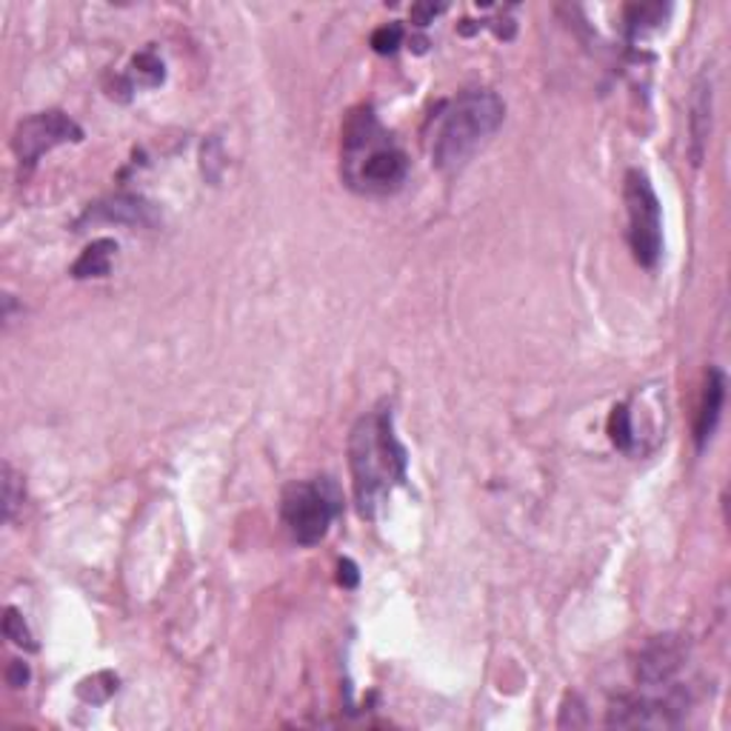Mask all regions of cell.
<instances>
[{"instance_id": "6da1fadb", "label": "cell", "mask_w": 731, "mask_h": 731, "mask_svg": "<svg viewBox=\"0 0 731 731\" xmlns=\"http://www.w3.org/2000/svg\"><path fill=\"white\" fill-rule=\"evenodd\" d=\"M349 463L355 477V500L363 518H372L378 500L395 483H406V449L395 438L392 409H374L355 423L349 434Z\"/></svg>"}, {"instance_id": "7a4b0ae2", "label": "cell", "mask_w": 731, "mask_h": 731, "mask_svg": "<svg viewBox=\"0 0 731 731\" xmlns=\"http://www.w3.org/2000/svg\"><path fill=\"white\" fill-rule=\"evenodd\" d=\"M409 175V158L378 124L372 109L351 112L344 129V177L363 195L397 192Z\"/></svg>"}, {"instance_id": "3957f363", "label": "cell", "mask_w": 731, "mask_h": 731, "mask_svg": "<svg viewBox=\"0 0 731 731\" xmlns=\"http://www.w3.org/2000/svg\"><path fill=\"white\" fill-rule=\"evenodd\" d=\"M506 117V103L489 89H468L449 103L440 115L432 161L440 172H461L477 149L498 132Z\"/></svg>"}, {"instance_id": "277c9868", "label": "cell", "mask_w": 731, "mask_h": 731, "mask_svg": "<svg viewBox=\"0 0 731 731\" xmlns=\"http://www.w3.org/2000/svg\"><path fill=\"white\" fill-rule=\"evenodd\" d=\"M344 509L340 489L332 477L289 483L280 498V514L300 546H317L329 534L332 520Z\"/></svg>"}, {"instance_id": "5b68a950", "label": "cell", "mask_w": 731, "mask_h": 731, "mask_svg": "<svg viewBox=\"0 0 731 731\" xmlns=\"http://www.w3.org/2000/svg\"><path fill=\"white\" fill-rule=\"evenodd\" d=\"M623 200L629 212V243L635 260L646 269H654L663 255V209H660L658 192L640 169L626 172Z\"/></svg>"}, {"instance_id": "8992f818", "label": "cell", "mask_w": 731, "mask_h": 731, "mask_svg": "<svg viewBox=\"0 0 731 731\" xmlns=\"http://www.w3.org/2000/svg\"><path fill=\"white\" fill-rule=\"evenodd\" d=\"M83 129L74 124L72 117L63 115L58 109L37 112L21 120L12 138V149H15L18 161L23 169H32L46 152L63 143H81Z\"/></svg>"}, {"instance_id": "52a82bcc", "label": "cell", "mask_w": 731, "mask_h": 731, "mask_svg": "<svg viewBox=\"0 0 731 731\" xmlns=\"http://www.w3.org/2000/svg\"><path fill=\"white\" fill-rule=\"evenodd\" d=\"M688 697L681 688L665 686V695H629L617 697L608 709L606 723L620 726V729H635V726H677L686 715Z\"/></svg>"}, {"instance_id": "ba28073f", "label": "cell", "mask_w": 731, "mask_h": 731, "mask_svg": "<svg viewBox=\"0 0 731 731\" xmlns=\"http://www.w3.org/2000/svg\"><path fill=\"white\" fill-rule=\"evenodd\" d=\"M683 663H686V646L681 637H654L637 658V681L646 688H663L681 672Z\"/></svg>"}, {"instance_id": "9c48e42d", "label": "cell", "mask_w": 731, "mask_h": 731, "mask_svg": "<svg viewBox=\"0 0 731 731\" xmlns=\"http://www.w3.org/2000/svg\"><path fill=\"white\" fill-rule=\"evenodd\" d=\"M154 214L152 204H147L143 198H135V195H115V198L97 200L95 206H89L86 214L81 218L78 227L83 223H124V227H154Z\"/></svg>"}, {"instance_id": "30bf717a", "label": "cell", "mask_w": 731, "mask_h": 731, "mask_svg": "<svg viewBox=\"0 0 731 731\" xmlns=\"http://www.w3.org/2000/svg\"><path fill=\"white\" fill-rule=\"evenodd\" d=\"M711 112H715V89H711L709 72H703L695 83L692 95V115H688V135H692V163L700 166L706 158L711 135Z\"/></svg>"}, {"instance_id": "8fae6325", "label": "cell", "mask_w": 731, "mask_h": 731, "mask_svg": "<svg viewBox=\"0 0 731 731\" xmlns=\"http://www.w3.org/2000/svg\"><path fill=\"white\" fill-rule=\"evenodd\" d=\"M723 406H726V374L723 369L711 366L709 374H706V388H703L700 411H697V423H695L697 449H706V443L715 438L720 415H723Z\"/></svg>"}, {"instance_id": "7c38bea8", "label": "cell", "mask_w": 731, "mask_h": 731, "mask_svg": "<svg viewBox=\"0 0 731 731\" xmlns=\"http://www.w3.org/2000/svg\"><path fill=\"white\" fill-rule=\"evenodd\" d=\"M117 255V243L112 237H97L81 252V257L72 264L74 280H89V278H106L112 271V257Z\"/></svg>"}, {"instance_id": "4fadbf2b", "label": "cell", "mask_w": 731, "mask_h": 731, "mask_svg": "<svg viewBox=\"0 0 731 731\" xmlns=\"http://www.w3.org/2000/svg\"><path fill=\"white\" fill-rule=\"evenodd\" d=\"M608 434H612V443H615L620 452H631V446H635V429H631L629 406H615V409H612Z\"/></svg>"}, {"instance_id": "5bb4252c", "label": "cell", "mask_w": 731, "mask_h": 731, "mask_svg": "<svg viewBox=\"0 0 731 731\" xmlns=\"http://www.w3.org/2000/svg\"><path fill=\"white\" fill-rule=\"evenodd\" d=\"M23 503V477L15 468L3 466V520L15 518V509Z\"/></svg>"}, {"instance_id": "9a60e30c", "label": "cell", "mask_w": 731, "mask_h": 731, "mask_svg": "<svg viewBox=\"0 0 731 731\" xmlns=\"http://www.w3.org/2000/svg\"><path fill=\"white\" fill-rule=\"evenodd\" d=\"M132 72L143 86H161L163 83V63L154 51H140L132 60Z\"/></svg>"}, {"instance_id": "2e32d148", "label": "cell", "mask_w": 731, "mask_h": 731, "mask_svg": "<svg viewBox=\"0 0 731 731\" xmlns=\"http://www.w3.org/2000/svg\"><path fill=\"white\" fill-rule=\"evenodd\" d=\"M3 635H7V640H12L15 646H21V649H30V651L37 649L35 640H32V631L26 629V623H23V615L12 606L7 608V617H3Z\"/></svg>"}, {"instance_id": "e0dca14e", "label": "cell", "mask_w": 731, "mask_h": 731, "mask_svg": "<svg viewBox=\"0 0 731 731\" xmlns=\"http://www.w3.org/2000/svg\"><path fill=\"white\" fill-rule=\"evenodd\" d=\"M401 44H403L401 23H386V26H381V30H374L372 49L378 51V55H395Z\"/></svg>"}, {"instance_id": "ac0fdd59", "label": "cell", "mask_w": 731, "mask_h": 731, "mask_svg": "<svg viewBox=\"0 0 731 731\" xmlns=\"http://www.w3.org/2000/svg\"><path fill=\"white\" fill-rule=\"evenodd\" d=\"M663 7H631L629 9V32L637 35L646 26H658L660 18H663Z\"/></svg>"}, {"instance_id": "d6986e66", "label": "cell", "mask_w": 731, "mask_h": 731, "mask_svg": "<svg viewBox=\"0 0 731 731\" xmlns=\"http://www.w3.org/2000/svg\"><path fill=\"white\" fill-rule=\"evenodd\" d=\"M30 677H32V672H30V665L23 663V660H12V663H9V669H7V683L12 688H23L26 686V683H30Z\"/></svg>"}, {"instance_id": "ffe728a7", "label": "cell", "mask_w": 731, "mask_h": 731, "mask_svg": "<svg viewBox=\"0 0 731 731\" xmlns=\"http://www.w3.org/2000/svg\"><path fill=\"white\" fill-rule=\"evenodd\" d=\"M580 709H583V706H580L578 697H575V695L566 697L564 711H560V729H566V726H585L583 717H578Z\"/></svg>"}, {"instance_id": "44dd1931", "label": "cell", "mask_w": 731, "mask_h": 731, "mask_svg": "<svg viewBox=\"0 0 731 731\" xmlns=\"http://www.w3.org/2000/svg\"><path fill=\"white\" fill-rule=\"evenodd\" d=\"M337 580H340V585L344 589H355L360 580L358 575V566L351 564V560H340V566H337Z\"/></svg>"}, {"instance_id": "7402d4cb", "label": "cell", "mask_w": 731, "mask_h": 731, "mask_svg": "<svg viewBox=\"0 0 731 731\" xmlns=\"http://www.w3.org/2000/svg\"><path fill=\"white\" fill-rule=\"evenodd\" d=\"M438 12H443V7H432V3H420V7L411 9V18L417 21V26H426V23L432 21Z\"/></svg>"}]
</instances>
